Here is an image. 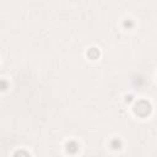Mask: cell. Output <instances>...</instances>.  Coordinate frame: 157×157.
<instances>
[{
    "instance_id": "cell-1",
    "label": "cell",
    "mask_w": 157,
    "mask_h": 157,
    "mask_svg": "<svg viewBox=\"0 0 157 157\" xmlns=\"http://www.w3.org/2000/svg\"><path fill=\"white\" fill-rule=\"evenodd\" d=\"M134 110H135V113H136L137 115L145 117V115H147V114L151 112V105H150V103L146 102V101H140V102H137V103L135 104Z\"/></svg>"
},
{
    "instance_id": "cell-2",
    "label": "cell",
    "mask_w": 157,
    "mask_h": 157,
    "mask_svg": "<svg viewBox=\"0 0 157 157\" xmlns=\"http://www.w3.org/2000/svg\"><path fill=\"white\" fill-rule=\"evenodd\" d=\"M66 150H67V152H70V153H75V152H77V150H78V145H77V142H75V141H70V142H67V144H66Z\"/></svg>"
},
{
    "instance_id": "cell-3",
    "label": "cell",
    "mask_w": 157,
    "mask_h": 157,
    "mask_svg": "<svg viewBox=\"0 0 157 157\" xmlns=\"http://www.w3.org/2000/svg\"><path fill=\"white\" fill-rule=\"evenodd\" d=\"M87 56H88L90 59H92V60L97 59V58L99 56V52H98V49H97V48H91V49H88V52H87Z\"/></svg>"
},
{
    "instance_id": "cell-4",
    "label": "cell",
    "mask_w": 157,
    "mask_h": 157,
    "mask_svg": "<svg viewBox=\"0 0 157 157\" xmlns=\"http://www.w3.org/2000/svg\"><path fill=\"white\" fill-rule=\"evenodd\" d=\"M112 147H113V148H119V147H120V141H118V140H113V142H112Z\"/></svg>"
},
{
    "instance_id": "cell-5",
    "label": "cell",
    "mask_w": 157,
    "mask_h": 157,
    "mask_svg": "<svg viewBox=\"0 0 157 157\" xmlns=\"http://www.w3.org/2000/svg\"><path fill=\"white\" fill-rule=\"evenodd\" d=\"M7 87V83H6V81H4V80H0V90H5Z\"/></svg>"
},
{
    "instance_id": "cell-6",
    "label": "cell",
    "mask_w": 157,
    "mask_h": 157,
    "mask_svg": "<svg viewBox=\"0 0 157 157\" xmlns=\"http://www.w3.org/2000/svg\"><path fill=\"white\" fill-rule=\"evenodd\" d=\"M131 99H132V96H128V97H126V99H125V101H126V102H128V103H129V102H131Z\"/></svg>"
},
{
    "instance_id": "cell-7",
    "label": "cell",
    "mask_w": 157,
    "mask_h": 157,
    "mask_svg": "<svg viewBox=\"0 0 157 157\" xmlns=\"http://www.w3.org/2000/svg\"><path fill=\"white\" fill-rule=\"evenodd\" d=\"M16 155H26V156H28V153H27V152H23V151H21V152H16Z\"/></svg>"
}]
</instances>
